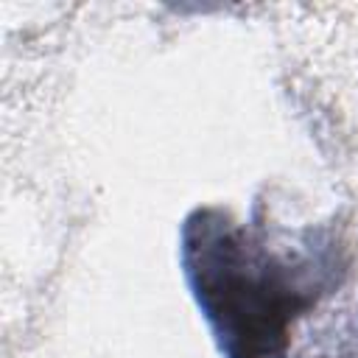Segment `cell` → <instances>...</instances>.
I'll return each mask as SVG.
<instances>
[{"label": "cell", "instance_id": "1", "mask_svg": "<svg viewBox=\"0 0 358 358\" xmlns=\"http://www.w3.org/2000/svg\"><path fill=\"white\" fill-rule=\"evenodd\" d=\"M333 246L280 249L218 210L185 227V271L229 358H271L333 282Z\"/></svg>", "mask_w": 358, "mask_h": 358}]
</instances>
